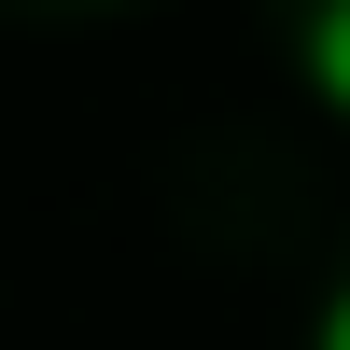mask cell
<instances>
[{"mask_svg": "<svg viewBox=\"0 0 350 350\" xmlns=\"http://www.w3.org/2000/svg\"><path fill=\"white\" fill-rule=\"evenodd\" d=\"M295 84L323 126H350V0H295Z\"/></svg>", "mask_w": 350, "mask_h": 350, "instance_id": "obj_1", "label": "cell"}, {"mask_svg": "<svg viewBox=\"0 0 350 350\" xmlns=\"http://www.w3.org/2000/svg\"><path fill=\"white\" fill-rule=\"evenodd\" d=\"M295 350H350V280H323V308H308V336Z\"/></svg>", "mask_w": 350, "mask_h": 350, "instance_id": "obj_2", "label": "cell"}, {"mask_svg": "<svg viewBox=\"0 0 350 350\" xmlns=\"http://www.w3.org/2000/svg\"><path fill=\"white\" fill-rule=\"evenodd\" d=\"M56 14H140V0H56Z\"/></svg>", "mask_w": 350, "mask_h": 350, "instance_id": "obj_3", "label": "cell"}]
</instances>
